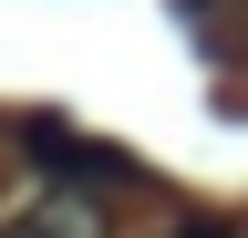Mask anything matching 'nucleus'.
<instances>
[{"mask_svg": "<svg viewBox=\"0 0 248 238\" xmlns=\"http://www.w3.org/2000/svg\"><path fill=\"white\" fill-rule=\"evenodd\" d=\"M186 238H228V228H186Z\"/></svg>", "mask_w": 248, "mask_h": 238, "instance_id": "3", "label": "nucleus"}, {"mask_svg": "<svg viewBox=\"0 0 248 238\" xmlns=\"http://www.w3.org/2000/svg\"><path fill=\"white\" fill-rule=\"evenodd\" d=\"M21 228H31V238H114V228H104V197H73V187H52Z\"/></svg>", "mask_w": 248, "mask_h": 238, "instance_id": "2", "label": "nucleus"}, {"mask_svg": "<svg viewBox=\"0 0 248 238\" xmlns=\"http://www.w3.org/2000/svg\"><path fill=\"white\" fill-rule=\"evenodd\" d=\"M42 166L62 187H83V197H124L135 187V166H124L114 145H93V135H42Z\"/></svg>", "mask_w": 248, "mask_h": 238, "instance_id": "1", "label": "nucleus"}, {"mask_svg": "<svg viewBox=\"0 0 248 238\" xmlns=\"http://www.w3.org/2000/svg\"><path fill=\"white\" fill-rule=\"evenodd\" d=\"M0 238H31V228H21V218H11V228H0Z\"/></svg>", "mask_w": 248, "mask_h": 238, "instance_id": "4", "label": "nucleus"}]
</instances>
